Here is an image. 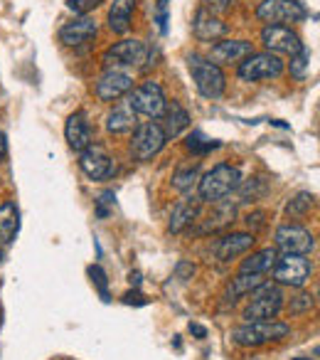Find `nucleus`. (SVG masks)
<instances>
[{
	"instance_id": "obj_1",
	"label": "nucleus",
	"mask_w": 320,
	"mask_h": 360,
	"mask_svg": "<svg viewBox=\"0 0 320 360\" xmlns=\"http://www.w3.org/2000/svg\"><path fill=\"white\" fill-rule=\"evenodd\" d=\"M241 188V173L236 165L232 163H217L212 170H207L205 175L197 183V193H200L202 202H210L217 205L222 202L227 195H232L234 191Z\"/></svg>"
},
{
	"instance_id": "obj_2",
	"label": "nucleus",
	"mask_w": 320,
	"mask_h": 360,
	"mask_svg": "<svg viewBox=\"0 0 320 360\" xmlns=\"http://www.w3.org/2000/svg\"><path fill=\"white\" fill-rule=\"evenodd\" d=\"M288 333L291 326L284 321H246V323L232 328V343L241 345V348H259V345L288 338Z\"/></svg>"
},
{
	"instance_id": "obj_3",
	"label": "nucleus",
	"mask_w": 320,
	"mask_h": 360,
	"mask_svg": "<svg viewBox=\"0 0 320 360\" xmlns=\"http://www.w3.org/2000/svg\"><path fill=\"white\" fill-rule=\"evenodd\" d=\"M187 70H190L197 91H200L205 99H220V96L225 94L227 77L220 65H215V62L207 60V57L192 52V55H187Z\"/></svg>"
},
{
	"instance_id": "obj_4",
	"label": "nucleus",
	"mask_w": 320,
	"mask_h": 360,
	"mask_svg": "<svg viewBox=\"0 0 320 360\" xmlns=\"http://www.w3.org/2000/svg\"><path fill=\"white\" fill-rule=\"evenodd\" d=\"M249 296L251 299H249V304H246L241 319L271 321L284 311V291H281L279 284H269V281H264V284H261L259 289L251 291Z\"/></svg>"
},
{
	"instance_id": "obj_5",
	"label": "nucleus",
	"mask_w": 320,
	"mask_h": 360,
	"mask_svg": "<svg viewBox=\"0 0 320 360\" xmlns=\"http://www.w3.org/2000/svg\"><path fill=\"white\" fill-rule=\"evenodd\" d=\"M274 281L279 286H293V289H303L313 276V262L305 255H281L276 259L274 269Z\"/></svg>"
},
{
	"instance_id": "obj_6",
	"label": "nucleus",
	"mask_w": 320,
	"mask_h": 360,
	"mask_svg": "<svg viewBox=\"0 0 320 360\" xmlns=\"http://www.w3.org/2000/svg\"><path fill=\"white\" fill-rule=\"evenodd\" d=\"M168 139L160 129V124L155 121H145V124L135 126L133 136H131V158L140 160V163H148L153 160L160 150L166 148Z\"/></svg>"
},
{
	"instance_id": "obj_7",
	"label": "nucleus",
	"mask_w": 320,
	"mask_h": 360,
	"mask_svg": "<svg viewBox=\"0 0 320 360\" xmlns=\"http://www.w3.org/2000/svg\"><path fill=\"white\" fill-rule=\"evenodd\" d=\"M284 75V60L274 52H251L239 62L236 77L241 82H264Z\"/></svg>"
},
{
	"instance_id": "obj_8",
	"label": "nucleus",
	"mask_w": 320,
	"mask_h": 360,
	"mask_svg": "<svg viewBox=\"0 0 320 360\" xmlns=\"http://www.w3.org/2000/svg\"><path fill=\"white\" fill-rule=\"evenodd\" d=\"M128 106L133 109V114L158 119V116H163V111H166V106H168L166 91H163V86H160L158 82L148 79L128 91Z\"/></svg>"
},
{
	"instance_id": "obj_9",
	"label": "nucleus",
	"mask_w": 320,
	"mask_h": 360,
	"mask_svg": "<svg viewBox=\"0 0 320 360\" xmlns=\"http://www.w3.org/2000/svg\"><path fill=\"white\" fill-rule=\"evenodd\" d=\"M256 18L266 25H293V22H303L308 18L303 3L298 0H261L256 8Z\"/></svg>"
},
{
	"instance_id": "obj_10",
	"label": "nucleus",
	"mask_w": 320,
	"mask_h": 360,
	"mask_svg": "<svg viewBox=\"0 0 320 360\" xmlns=\"http://www.w3.org/2000/svg\"><path fill=\"white\" fill-rule=\"evenodd\" d=\"M145 60H148V47L143 45L135 37H128V40L114 42L109 50L101 55V62H104L106 70H126V67H143Z\"/></svg>"
},
{
	"instance_id": "obj_11",
	"label": "nucleus",
	"mask_w": 320,
	"mask_h": 360,
	"mask_svg": "<svg viewBox=\"0 0 320 360\" xmlns=\"http://www.w3.org/2000/svg\"><path fill=\"white\" fill-rule=\"evenodd\" d=\"M276 250H281L284 255H305L315 250V235L308 227L298 225V222H284L276 227Z\"/></svg>"
},
{
	"instance_id": "obj_12",
	"label": "nucleus",
	"mask_w": 320,
	"mask_h": 360,
	"mask_svg": "<svg viewBox=\"0 0 320 360\" xmlns=\"http://www.w3.org/2000/svg\"><path fill=\"white\" fill-rule=\"evenodd\" d=\"M261 42H264L266 52L274 55H298L300 50H305V45L300 42L298 32L291 30L288 25H266L261 30Z\"/></svg>"
},
{
	"instance_id": "obj_13",
	"label": "nucleus",
	"mask_w": 320,
	"mask_h": 360,
	"mask_svg": "<svg viewBox=\"0 0 320 360\" xmlns=\"http://www.w3.org/2000/svg\"><path fill=\"white\" fill-rule=\"evenodd\" d=\"M131 89H133V77L126 70H104V75H101L94 84L96 99L106 101V104L126 96Z\"/></svg>"
},
{
	"instance_id": "obj_14",
	"label": "nucleus",
	"mask_w": 320,
	"mask_h": 360,
	"mask_svg": "<svg viewBox=\"0 0 320 360\" xmlns=\"http://www.w3.org/2000/svg\"><path fill=\"white\" fill-rule=\"evenodd\" d=\"M79 168L89 180H109L116 173V163L101 146L91 143L79 153Z\"/></svg>"
},
{
	"instance_id": "obj_15",
	"label": "nucleus",
	"mask_w": 320,
	"mask_h": 360,
	"mask_svg": "<svg viewBox=\"0 0 320 360\" xmlns=\"http://www.w3.org/2000/svg\"><path fill=\"white\" fill-rule=\"evenodd\" d=\"M256 237L254 232H232V235H225L222 240L215 242V257L220 262H232L236 257H244L254 250Z\"/></svg>"
},
{
	"instance_id": "obj_16",
	"label": "nucleus",
	"mask_w": 320,
	"mask_h": 360,
	"mask_svg": "<svg viewBox=\"0 0 320 360\" xmlns=\"http://www.w3.org/2000/svg\"><path fill=\"white\" fill-rule=\"evenodd\" d=\"M65 139H67V143H69V148L76 150V153H81V150L94 143V134H91L86 111L79 109V111H74V114H69V119H67V124H65Z\"/></svg>"
},
{
	"instance_id": "obj_17",
	"label": "nucleus",
	"mask_w": 320,
	"mask_h": 360,
	"mask_svg": "<svg viewBox=\"0 0 320 360\" xmlns=\"http://www.w3.org/2000/svg\"><path fill=\"white\" fill-rule=\"evenodd\" d=\"M96 35H99V25H96V20H91V18H86V15H81L79 20H72L60 27V42L67 47H81L94 40Z\"/></svg>"
},
{
	"instance_id": "obj_18",
	"label": "nucleus",
	"mask_w": 320,
	"mask_h": 360,
	"mask_svg": "<svg viewBox=\"0 0 320 360\" xmlns=\"http://www.w3.org/2000/svg\"><path fill=\"white\" fill-rule=\"evenodd\" d=\"M254 52V45L249 40H222L217 45H212L210 57L215 65H232V62H241L244 57H249Z\"/></svg>"
},
{
	"instance_id": "obj_19",
	"label": "nucleus",
	"mask_w": 320,
	"mask_h": 360,
	"mask_svg": "<svg viewBox=\"0 0 320 360\" xmlns=\"http://www.w3.org/2000/svg\"><path fill=\"white\" fill-rule=\"evenodd\" d=\"M192 32H195V37L202 42H217L220 37L227 35V25L217 15H212V13L200 8V11L195 13V20H192Z\"/></svg>"
},
{
	"instance_id": "obj_20",
	"label": "nucleus",
	"mask_w": 320,
	"mask_h": 360,
	"mask_svg": "<svg viewBox=\"0 0 320 360\" xmlns=\"http://www.w3.org/2000/svg\"><path fill=\"white\" fill-rule=\"evenodd\" d=\"M190 126V114H187V109L180 104V101H173V104L166 106V111H163V124H160V129H163V134H166V139H178V136L182 134V131Z\"/></svg>"
},
{
	"instance_id": "obj_21",
	"label": "nucleus",
	"mask_w": 320,
	"mask_h": 360,
	"mask_svg": "<svg viewBox=\"0 0 320 360\" xmlns=\"http://www.w3.org/2000/svg\"><path fill=\"white\" fill-rule=\"evenodd\" d=\"M20 230V210L15 202H3L0 205V247H11Z\"/></svg>"
},
{
	"instance_id": "obj_22",
	"label": "nucleus",
	"mask_w": 320,
	"mask_h": 360,
	"mask_svg": "<svg viewBox=\"0 0 320 360\" xmlns=\"http://www.w3.org/2000/svg\"><path fill=\"white\" fill-rule=\"evenodd\" d=\"M135 11V0H114L109 8V30L114 35H126L131 30V18Z\"/></svg>"
},
{
	"instance_id": "obj_23",
	"label": "nucleus",
	"mask_w": 320,
	"mask_h": 360,
	"mask_svg": "<svg viewBox=\"0 0 320 360\" xmlns=\"http://www.w3.org/2000/svg\"><path fill=\"white\" fill-rule=\"evenodd\" d=\"M276 259H279V250L276 247H264V250H256L251 255H246L239 271H244V274H269L274 269Z\"/></svg>"
},
{
	"instance_id": "obj_24",
	"label": "nucleus",
	"mask_w": 320,
	"mask_h": 360,
	"mask_svg": "<svg viewBox=\"0 0 320 360\" xmlns=\"http://www.w3.org/2000/svg\"><path fill=\"white\" fill-rule=\"evenodd\" d=\"M197 217H200V207H197L195 202H190V200H180L171 212L168 232H171V235H180V232L187 230V227H190Z\"/></svg>"
},
{
	"instance_id": "obj_25",
	"label": "nucleus",
	"mask_w": 320,
	"mask_h": 360,
	"mask_svg": "<svg viewBox=\"0 0 320 360\" xmlns=\"http://www.w3.org/2000/svg\"><path fill=\"white\" fill-rule=\"evenodd\" d=\"M133 129H135V114L128 106V101L114 106V111L106 116V131H109V134L121 136V134H131Z\"/></svg>"
},
{
	"instance_id": "obj_26",
	"label": "nucleus",
	"mask_w": 320,
	"mask_h": 360,
	"mask_svg": "<svg viewBox=\"0 0 320 360\" xmlns=\"http://www.w3.org/2000/svg\"><path fill=\"white\" fill-rule=\"evenodd\" d=\"M261 284H264V274H244V271H239V274L232 279V284L227 286L225 299L234 304L241 296H249L254 289H259Z\"/></svg>"
},
{
	"instance_id": "obj_27",
	"label": "nucleus",
	"mask_w": 320,
	"mask_h": 360,
	"mask_svg": "<svg viewBox=\"0 0 320 360\" xmlns=\"http://www.w3.org/2000/svg\"><path fill=\"white\" fill-rule=\"evenodd\" d=\"M200 183V165H182L173 173V188L178 193H192Z\"/></svg>"
},
{
	"instance_id": "obj_28",
	"label": "nucleus",
	"mask_w": 320,
	"mask_h": 360,
	"mask_svg": "<svg viewBox=\"0 0 320 360\" xmlns=\"http://www.w3.org/2000/svg\"><path fill=\"white\" fill-rule=\"evenodd\" d=\"M185 148L190 150V153H195V155H205V153H210V150L220 148V141L207 139L202 131H192V134L185 139Z\"/></svg>"
},
{
	"instance_id": "obj_29",
	"label": "nucleus",
	"mask_w": 320,
	"mask_h": 360,
	"mask_svg": "<svg viewBox=\"0 0 320 360\" xmlns=\"http://www.w3.org/2000/svg\"><path fill=\"white\" fill-rule=\"evenodd\" d=\"M313 205H315V195H310V193H298V195L286 205V215H288L291 220H300V217L308 215Z\"/></svg>"
},
{
	"instance_id": "obj_30",
	"label": "nucleus",
	"mask_w": 320,
	"mask_h": 360,
	"mask_svg": "<svg viewBox=\"0 0 320 360\" xmlns=\"http://www.w3.org/2000/svg\"><path fill=\"white\" fill-rule=\"evenodd\" d=\"M313 309H315V296L308 294V291H300V294L295 296V299H291V304H288L291 316H303Z\"/></svg>"
},
{
	"instance_id": "obj_31",
	"label": "nucleus",
	"mask_w": 320,
	"mask_h": 360,
	"mask_svg": "<svg viewBox=\"0 0 320 360\" xmlns=\"http://www.w3.org/2000/svg\"><path fill=\"white\" fill-rule=\"evenodd\" d=\"M308 60H310L308 50H300L298 55L291 57V77H295V79H303L305 72H308Z\"/></svg>"
},
{
	"instance_id": "obj_32",
	"label": "nucleus",
	"mask_w": 320,
	"mask_h": 360,
	"mask_svg": "<svg viewBox=\"0 0 320 360\" xmlns=\"http://www.w3.org/2000/svg\"><path fill=\"white\" fill-rule=\"evenodd\" d=\"M89 276H91V281L96 284V289H99L101 299L109 301V279H106V271L101 269L99 264H94V266H89Z\"/></svg>"
},
{
	"instance_id": "obj_33",
	"label": "nucleus",
	"mask_w": 320,
	"mask_h": 360,
	"mask_svg": "<svg viewBox=\"0 0 320 360\" xmlns=\"http://www.w3.org/2000/svg\"><path fill=\"white\" fill-rule=\"evenodd\" d=\"M104 0H67V8H69L74 15H86L91 13L94 8H99Z\"/></svg>"
},
{
	"instance_id": "obj_34",
	"label": "nucleus",
	"mask_w": 320,
	"mask_h": 360,
	"mask_svg": "<svg viewBox=\"0 0 320 360\" xmlns=\"http://www.w3.org/2000/svg\"><path fill=\"white\" fill-rule=\"evenodd\" d=\"M202 3V11H207V13H212V15H222V13H227L229 11V3L232 0H200Z\"/></svg>"
},
{
	"instance_id": "obj_35",
	"label": "nucleus",
	"mask_w": 320,
	"mask_h": 360,
	"mask_svg": "<svg viewBox=\"0 0 320 360\" xmlns=\"http://www.w3.org/2000/svg\"><path fill=\"white\" fill-rule=\"evenodd\" d=\"M158 27L163 35L168 32V0H160L158 6Z\"/></svg>"
},
{
	"instance_id": "obj_36",
	"label": "nucleus",
	"mask_w": 320,
	"mask_h": 360,
	"mask_svg": "<svg viewBox=\"0 0 320 360\" xmlns=\"http://www.w3.org/2000/svg\"><path fill=\"white\" fill-rule=\"evenodd\" d=\"M264 217H266V212H251L249 217H246V225L249 227H264Z\"/></svg>"
},
{
	"instance_id": "obj_37",
	"label": "nucleus",
	"mask_w": 320,
	"mask_h": 360,
	"mask_svg": "<svg viewBox=\"0 0 320 360\" xmlns=\"http://www.w3.org/2000/svg\"><path fill=\"white\" fill-rule=\"evenodd\" d=\"M124 304H138V306H143L145 304V296L140 294V291H128V294L124 296Z\"/></svg>"
},
{
	"instance_id": "obj_38",
	"label": "nucleus",
	"mask_w": 320,
	"mask_h": 360,
	"mask_svg": "<svg viewBox=\"0 0 320 360\" xmlns=\"http://www.w3.org/2000/svg\"><path fill=\"white\" fill-rule=\"evenodd\" d=\"M178 276H180V279H187V276H192L195 274V266L192 264H187V262H180V264H178Z\"/></svg>"
},
{
	"instance_id": "obj_39",
	"label": "nucleus",
	"mask_w": 320,
	"mask_h": 360,
	"mask_svg": "<svg viewBox=\"0 0 320 360\" xmlns=\"http://www.w3.org/2000/svg\"><path fill=\"white\" fill-rule=\"evenodd\" d=\"M8 158V136L0 131V160Z\"/></svg>"
},
{
	"instance_id": "obj_40",
	"label": "nucleus",
	"mask_w": 320,
	"mask_h": 360,
	"mask_svg": "<svg viewBox=\"0 0 320 360\" xmlns=\"http://www.w3.org/2000/svg\"><path fill=\"white\" fill-rule=\"evenodd\" d=\"M190 333L197 335V338H207V328L200 323H190Z\"/></svg>"
},
{
	"instance_id": "obj_41",
	"label": "nucleus",
	"mask_w": 320,
	"mask_h": 360,
	"mask_svg": "<svg viewBox=\"0 0 320 360\" xmlns=\"http://www.w3.org/2000/svg\"><path fill=\"white\" fill-rule=\"evenodd\" d=\"M131 284H135V286L140 284V274H138V271H133V274H131Z\"/></svg>"
},
{
	"instance_id": "obj_42",
	"label": "nucleus",
	"mask_w": 320,
	"mask_h": 360,
	"mask_svg": "<svg viewBox=\"0 0 320 360\" xmlns=\"http://www.w3.org/2000/svg\"><path fill=\"white\" fill-rule=\"evenodd\" d=\"M0 259H3V252H0Z\"/></svg>"
},
{
	"instance_id": "obj_43",
	"label": "nucleus",
	"mask_w": 320,
	"mask_h": 360,
	"mask_svg": "<svg viewBox=\"0 0 320 360\" xmlns=\"http://www.w3.org/2000/svg\"><path fill=\"white\" fill-rule=\"evenodd\" d=\"M295 360H303V358H295Z\"/></svg>"
}]
</instances>
